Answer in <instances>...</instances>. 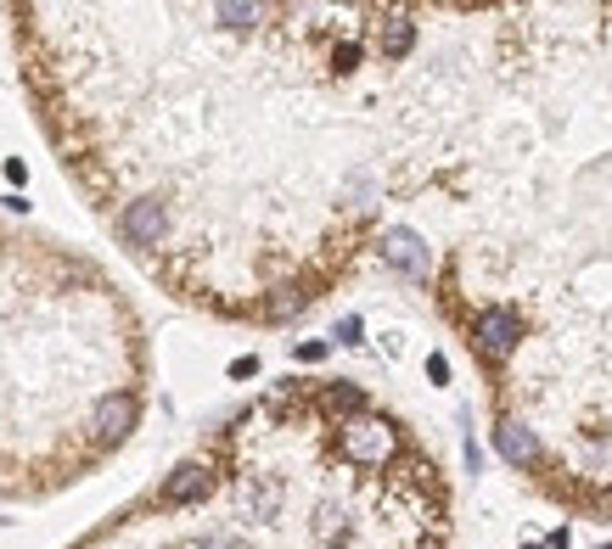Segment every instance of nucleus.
I'll return each mask as SVG.
<instances>
[{
	"label": "nucleus",
	"instance_id": "1",
	"mask_svg": "<svg viewBox=\"0 0 612 549\" xmlns=\"http://www.w3.org/2000/svg\"><path fill=\"white\" fill-rule=\"evenodd\" d=\"M444 493L354 381L287 376L73 549H439Z\"/></svg>",
	"mask_w": 612,
	"mask_h": 549
},
{
	"label": "nucleus",
	"instance_id": "2",
	"mask_svg": "<svg viewBox=\"0 0 612 549\" xmlns=\"http://www.w3.org/2000/svg\"><path fill=\"white\" fill-rule=\"evenodd\" d=\"M147 410V331L118 281L0 219V499L63 493Z\"/></svg>",
	"mask_w": 612,
	"mask_h": 549
},
{
	"label": "nucleus",
	"instance_id": "3",
	"mask_svg": "<svg viewBox=\"0 0 612 549\" xmlns=\"http://www.w3.org/2000/svg\"><path fill=\"white\" fill-rule=\"evenodd\" d=\"M466 342L484 354V365H500L506 354H517V342H523V320H517V309H506V304H484L473 320H466Z\"/></svg>",
	"mask_w": 612,
	"mask_h": 549
},
{
	"label": "nucleus",
	"instance_id": "4",
	"mask_svg": "<svg viewBox=\"0 0 612 549\" xmlns=\"http://www.w3.org/2000/svg\"><path fill=\"white\" fill-rule=\"evenodd\" d=\"M495 448H500L511 466H540V443H534V432H529V426H517V421L495 426Z\"/></svg>",
	"mask_w": 612,
	"mask_h": 549
}]
</instances>
